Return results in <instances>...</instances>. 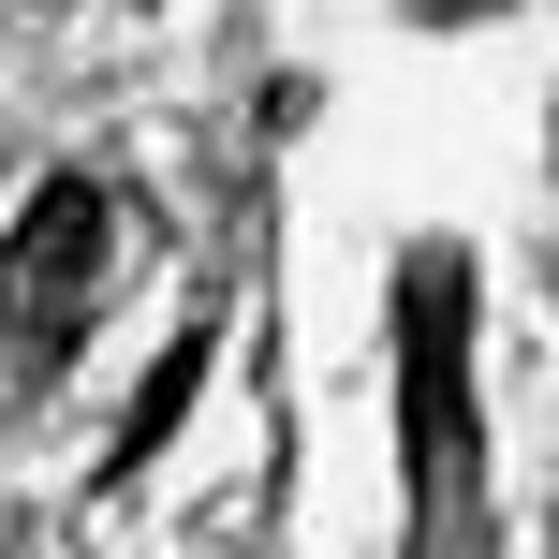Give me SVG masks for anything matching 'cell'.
Listing matches in <instances>:
<instances>
[{
    "label": "cell",
    "instance_id": "2",
    "mask_svg": "<svg viewBox=\"0 0 559 559\" xmlns=\"http://www.w3.org/2000/svg\"><path fill=\"white\" fill-rule=\"evenodd\" d=\"M104 177H45V192L15 206V251H0V324L29 338V354H59V338L88 324V295H104Z\"/></svg>",
    "mask_w": 559,
    "mask_h": 559
},
{
    "label": "cell",
    "instance_id": "1",
    "mask_svg": "<svg viewBox=\"0 0 559 559\" xmlns=\"http://www.w3.org/2000/svg\"><path fill=\"white\" fill-rule=\"evenodd\" d=\"M456 324H472V265L427 251L413 265V501H427V559H472V354H456Z\"/></svg>",
    "mask_w": 559,
    "mask_h": 559
},
{
    "label": "cell",
    "instance_id": "3",
    "mask_svg": "<svg viewBox=\"0 0 559 559\" xmlns=\"http://www.w3.org/2000/svg\"><path fill=\"white\" fill-rule=\"evenodd\" d=\"M192 383H206V324H192V338H177V354H163V368H147V397H133V427H118V442H104V486H133V472H147V456H163V427H177V413H192Z\"/></svg>",
    "mask_w": 559,
    "mask_h": 559
}]
</instances>
